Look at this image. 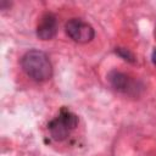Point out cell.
I'll list each match as a JSON object with an SVG mask.
<instances>
[{
  "label": "cell",
  "instance_id": "obj_2",
  "mask_svg": "<svg viewBox=\"0 0 156 156\" xmlns=\"http://www.w3.org/2000/svg\"><path fill=\"white\" fill-rule=\"evenodd\" d=\"M77 124H78V117L73 112L63 108L61 110L58 116L48 124V129L54 140L62 141L69 135V133L73 129H76Z\"/></svg>",
  "mask_w": 156,
  "mask_h": 156
},
{
  "label": "cell",
  "instance_id": "obj_6",
  "mask_svg": "<svg viewBox=\"0 0 156 156\" xmlns=\"http://www.w3.org/2000/svg\"><path fill=\"white\" fill-rule=\"evenodd\" d=\"M116 54L117 55H119L123 60H126V61H128V62H135V56H134V54L132 52V51H129L128 49H126V48H117L116 49Z\"/></svg>",
  "mask_w": 156,
  "mask_h": 156
},
{
  "label": "cell",
  "instance_id": "obj_5",
  "mask_svg": "<svg viewBox=\"0 0 156 156\" xmlns=\"http://www.w3.org/2000/svg\"><path fill=\"white\" fill-rule=\"evenodd\" d=\"M107 80L113 89L122 91V93H128L132 89H134V83L132 82V79L126 73L116 71V69L111 71L107 74Z\"/></svg>",
  "mask_w": 156,
  "mask_h": 156
},
{
  "label": "cell",
  "instance_id": "obj_4",
  "mask_svg": "<svg viewBox=\"0 0 156 156\" xmlns=\"http://www.w3.org/2000/svg\"><path fill=\"white\" fill-rule=\"evenodd\" d=\"M57 34V20L51 12H46L41 16L37 26V37L41 40H50Z\"/></svg>",
  "mask_w": 156,
  "mask_h": 156
},
{
  "label": "cell",
  "instance_id": "obj_7",
  "mask_svg": "<svg viewBox=\"0 0 156 156\" xmlns=\"http://www.w3.org/2000/svg\"><path fill=\"white\" fill-rule=\"evenodd\" d=\"M151 60H152V62H154V65H156V49L152 51V54H151Z\"/></svg>",
  "mask_w": 156,
  "mask_h": 156
},
{
  "label": "cell",
  "instance_id": "obj_3",
  "mask_svg": "<svg viewBox=\"0 0 156 156\" xmlns=\"http://www.w3.org/2000/svg\"><path fill=\"white\" fill-rule=\"evenodd\" d=\"M65 30L67 35L76 43L85 44L94 39L95 30L94 28L79 18H71L65 24Z\"/></svg>",
  "mask_w": 156,
  "mask_h": 156
},
{
  "label": "cell",
  "instance_id": "obj_1",
  "mask_svg": "<svg viewBox=\"0 0 156 156\" xmlns=\"http://www.w3.org/2000/svg\"><path fill=\"white\" fill-rule=\"evenodd\" d=\"M23 72L34 82L43 83L51 78L52 66L48 55L40 50H29L21 58Z\"/></svg>",
  "mask_w": 156,
  "mask_h": 156
}]
</instances>
